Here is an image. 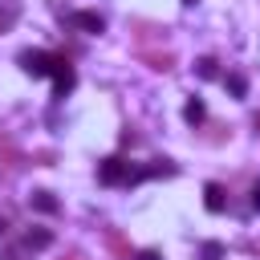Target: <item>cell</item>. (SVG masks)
Instances as JSON below:
<instances>
[{"instance_id":"19","label":"cell","mask_w":260,"mask_h":260,"mask_svg":"<svg viewBox=\"0 0 260 260\" xmlns=\"http://www.w3.org/2000/svg\"><path fill=\"white\" fill-rule=\"evenodd\" d=\"M183 4H195V0H183Z\"/></svg>"},{"instance_id":"9","label":"cell","mask_w":260,"mask_h":260,"mask_svg":"<svg viewBox=\"0 0 260 260\" xmlns=\"http://www.w3.org/2000/svg\"><path fill=\"white\" fill-rule=\"evenodd\" d=\"M195 73H199L203 81H211V77H219V65H215L211 57H203V61H195Z\"/></svg>"},{"instance_id":"20","label":"cell","mask_w":260,"mask_h":260,"mask_svg":"<svg viewBox=\"0 0 260 260\" xmlns=\"http://www.w3.org/2000/svg\"><path fill=\"white\" fill-rule=\"evenodd\" d=\"M8 260H20V256H8Z\"/></svg>"},{"instance_id":"14","label":"cell","mask_w":260,"mask_h":260,"mask_svg":"<svg viewBox=\"0 0 260 260\" xmlns=\"http://www.w3.org/2000/svg\"><path fill=\"white\" fill-rule=\"evenodd\" d=\"M134 260H162V256H158V252H154V248H146V252H138V256H134Z\"/></svg>"},{"instance_id":"10","label":"cell","mask_w":260,"mask_h":260,"mask_svg":"<svg viewBox=\"0 0 260 260\" xmlns=\"http://www.w3.org/2000/svg\"><path fill=\"white\" fill-rule=\"evenodd\" d=\"M146 61H150V69H162V73L175 65V57H171V53H146Z\"/></svg>"},{"instance_id":"4","label":"cell","mask_w":260,"mask_h":260,"mask_svg":"<svg viewBox=\"0 0 260 260\" xmlns=\"http://www.w3.org/2000/svg\"><path fill=\"white\" fill-rule=\"evenodd\" d=\"M69 20H73V28H81V32H102V28H106V20H102L98 12H73Z\"/></svg>"},{"instance_id":"15","label":"cell","mask_w":260,"mask_h":260,"mask_svg":"<svg viewBox=\"0 0 260 260\" xmlns=\"http://www.w3.org/2000/svg\"><path fill=\"white\" fill-rule=\"evenodd\" d=\"M252 207H256V211H260V183H256V187H252Z\"/></svg>"},{"instance_id":"12","label":"cell","mask_w":260,"mask_h":260,"mask_svg":"<svg viewBox=\"0 0 260 260\" xmlns=\"http://www.w3.org/2000/svg\"><path fill=\"white\" fill-rule=\"evenodd\" d=\"M110 244H114V252H118V256H122V260H130V252H126V248H122V240H118V232H110Z\"/></svg>"},{"instance_id":"2","label":"cell","mask_w":260,"mask_h":260,"mask_svg":"<svg viewBox=\"0 0 260 260\" xmlns=\"http://www.w3.org/2000/svg\"><path fill=\"white\" fill-rule=\"evenodd\" d=\"M16 61H20V69H24L28 77H53V61H57V57L45 53V49H24Z\"/></svg>"},{"instance_id":"13","label":"cell","mask_w":260,"mask_h":260,"mask_svg":"<svg viewBox=\"0 0 260 260\" xmlns=\"http://www.w3.org/2000/svg\"><path fill=\"white\" fill-rule=\"evenodd\" d=\"M203 256H207V260H219L223 248H219V244H203Z\"/></svg>"},{"instance_id":"5","label":"cell","mask_w":260,"mask_h":260,"mask_svg":"<svg viewBox=\"0 0 260 260\" xmlns=\"http://www.w3.org/2000/svg\"><path fill=\"white\" fill-rule=\"evenodd\" d=\"M203 203H207V211H223V207H228V191H223L219 183H207V187H203Z\"/></svg>"},{"instance_id":"11","label":"cell","mask_w":260,"mask_h":260,"mask_svg":"<svg viewBox=\"0 0 260 260\" xmlns=\"http://www.w3.org/2000/svg\"><path fill=\"white\" fill-rule=\"evenodd\" d=\"M228 89H232L236 98H244V93H248V81H244L240 73H228Z\"/></svg>"},{"instance_id":"7","label":"cell","mask_w":260,"mask_h":260,"mask_svg":"<svg viewBox=\"0 0 260 260\" xmlns=\"http://www.w3.org/2000/svg\"><path fill=\"white\" fill-rule=\"evenodd\" d=\"M37 211H45V215H53L57 211V199H53V191H32V199H28Z\"/></svg>"},{"instance_id":"17","label":"cell","mask_w":260,"mask_h":260,"mask_svg":"<svg viewBox=\"0 0 260 260\" xmlns=\"http://www.w3.org/2000/svg\"><path fill=\"white\" fill-rule=\"evenodd\" d=\"M0 236H4V219H0Z\"/></svg>"},{"instance_id":"1","label":"cell","mask_w":260,"mask_h":260,"mask_svg":"<svg viewBox=\"0 0 260 260\" xmlns=\"http://www.w3.org/2000/svg\"><path fill=\"white\" fill-rule=\"evenodd\" d=\"M98 179L106 183V187H122V183H138L142 179V167H130L126 158H102L98 162Z\"/></svg>"},{"instance_id":"3","label":"cell","mask_w":260,"mask_h":260,"mask_svg":"<svg viewBox=\"0 0 260 260\" xmlns=\"http://www.w3.org/2000/svg\"><path fill=\"white\" fill-rule=\"evenodd\" d=\"M73 81H77L73 65H69L65 57H57V61H53V89H57V98H65V93L73 89Z\"/></svg>"},{"instance_id":"6","label":"cell","mask_w":260,"mask_h":260,"mask_svg":"<svg viewBox=\"0 0 260 260\" xmlns=\"http://www.w3.org/2000/svg\"><path fill=\"white\" fill-rule=\"evenodd\" d=\"M49 244H53V236H49L45 228H28V232H24V248H37V252H41V248H49Z\"/></svg>"},{"instance_id":"8","label":"cell","mask_w":260,"mask_h":260,"mask_svg":"<svg viewBox=\"0 0 260 260\" xmlns=\"http://www.w3.org/2000/svg\"><path fill=\"white\" fill-rule=\"evenodd\" d=\"M183 118H187V122H191V126H199V122H203V118H207V110H203V102H199V98H191V102H187V106H183Z\"/></svg>"},{"instance_id":"18","label":"cell","mask_w":260,"mask_h":260,"mask_svg":"<svg viewBox=\"0 0 260 260\" xmlns=\"http://www.w3.org/2000/svg\"><path fill=\"white\" fill-rule=\"evenodd\" d=\"M256 130H260V114H256Z\"/></svg>"},{"instance_id":"16","label":"cell","mask_w":260,"mask_h":260,"mask_svg":"<svg viewBox=\"0 0 260 260\" xmlns=\"http://www.w3.org/2000/svg\"><path fill=\"white\" fill-rule=\"evenodd\" d=\"M61 260H81V256H61Z\"/></svg>"}]
</instances>
